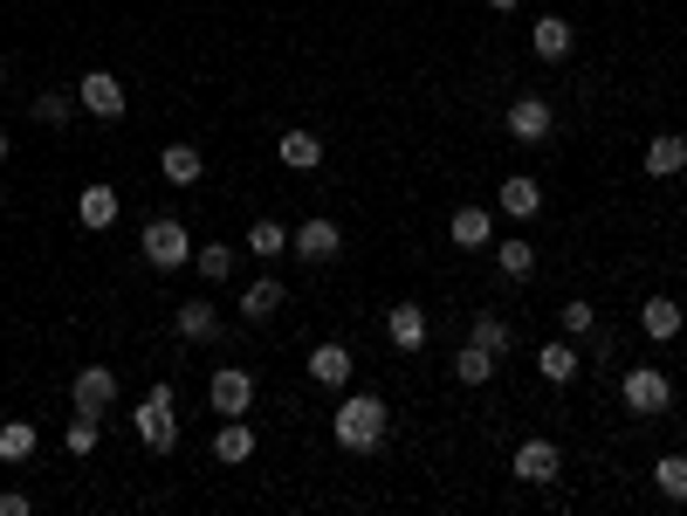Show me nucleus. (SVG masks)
I'll use <instances>...</instances> for the list:
<instances>
[{
	"instance_id": "f257e3e1",
	"label": "nucleus",
	"mask_w": 687,
	"mask_h": 516,
	"mask_svg": "<svg viewBox=\"0 0 687 516\" xmlns=\"http://www.w3.org/2000/svg\"><path fill=\"white\" fill-rule=\"evenodd\" d=\"M385 427H392V407L379 400V392H344V407L331 413V434H337L344 455H379Z\"/></svg>"
},
{
	"instance_id": "f03ea898",
	"label": "nucleus",
	"mask_w": 687,
	"mask_h": 516,
	"mask_svg": "<svg viewBox=\"0 0 687 516\" xmlns=\"http://www.w3.org/2000/svg\"><path fill=\"white\" fill-rule=\"evenodd\" d=\"M138 441H145L151 455H173V448H179V400H173L166 379H158V386L145 392V407H138Z\"/></svg>"
},
{
	"instance_id": "7ed1b4c3",
	"label": "nucleus",
	"mask_w": 687,
	"mask_h": 516,
	"mask_svg": "<svg viewBox=\"0 0 687 516\" xmlns=\"http://www.w3.org/2000/svg\"><path fill=\"white\" fill-rule=\"evenodd\" d=\"M619 400H626V413L654 420V413H667V407H674V379H667L660 366H632V372L619 379Z\"/></svg>"
},
{
	"instance_id": "20e7f679",
	"label": "nucleus",
	"mask_w": 687,
	"mask_h": 516,
	"mask_svg": "<svg viewBox=\"0 0 687 516\" xmlns=\"http://www.w3.org/2000/svg\"><path fill=\"white\" fill-rule=\"evenodd\" d=\"M138 249H145V262H151V269H186V262H193V234H186L173 214H158V221H145Z\"/></svg>"
},
{
	"instance_id": "39448f33",
	"label": "nucleus",
	"mask_w": 687,
	"mask_h": 516,
	"mask_svg": "<svg viewBox=\"0 0 687 516\" xmlns=\"http://www.w3.org/2000/svg\"><path fill=\"white\" fill-rule=\"evenodd\" d=\"M207 407H214L220 420H248V407H255V372L220 366V372L207 379Z\"/></svg>"
},
{
	"instance_id": "423d86ee",
	"label": "nucleus",
	"mask_w": 687,
	"mask_h": 516,
	"mask_svg": "<svg viewBox=\"0 0 687 516\" xmlns=\"http://www.w3.org/2000/svg\"><path fill=\"white\" fill-rule=\"evenodd\" d=\"M289 255H303V262H316V269L337 262V255H344V227H337L331 214H310V221L289 234Z\"/></svg>"
},
{
	"instance_id": "0eeeda50",
	"label": "nucleus",
	"mask_w": 687,
	"mask_h": 516,
	"mask_svg": "<svg viewBox=\"0 0 687 516\" xmlns=\"http://www.w3.org/2000/svg\"><path fill=\"white\" fill-rule=\"evenodd\" d=\"M69 407L104 420V413L117 407V372H110V366H84V372H76V386H69Z\"/></svg>"
},
{
	"instance_id": "6e6552de",
	"label": "nucleus",
	"mask_w": 687,
	"mask_h": 516,
	"mask_svg": "<svg viewBox=\"0 0 687 516\" xmlns=\"http://www.w3.org/2000/svg\"><path fill=\"white\" fill-rule=\"evenodd\" d=\"M76 104H84L90 117H125V76H110V69H90L84 84H76Z\"/></svg>"
},
{
	"instance_id": "1a4fd4ad",
	"label": "nucleus",
	"mask_w": 687,
	"mask_h": 516,
	"mask_svg": "<svg viewBox=\"0 0 687 516\" xmlns=\"http://www.w3.org/2000/svg\"><path fill=\"white\" fill-rule=\"evenodd\" d=\"M550 132H557L550 97H516V104H509V138H516V145H543Z\"/></svg>"
},
{
	"instance_id": "9d476101",
	"label": "nucleus",
	"mask_w": 687,
	"mask_h": 516,
	"mask_svg": "<svg viewBox=\"0 0 687 516\" xmlns=\"http://www.w3.org/2000/svg\"><path fill=\"white\" fill-rule=\"evenodd\" d=\"M687 173V132H654L646 138V179H680Z\"/></svg>"
},
{
	"instance_id": "9b49d317",
	"label": "nucleus",
	"mask_w": 687,
	"mask_h": 516,
	"mask_svg": "<svg viewBox=\"0 0 687 516\" xmlns=\"http://www.w3.org/2000/svg\"><path fill=\"white\" fill-rule=\"evenodd\" d=\"M173 331H179V344H214L220 338V310L207 296H186L179 317H173Z\"/></svg>"
},
{
	"instance_id": "f8f14e48",
	"label": "nucleus",
	"mask_w": 687,
	"mask_h": 516,
	"mask_svg": "<svg viewBox=\"0 0 687 516\" xmlns=\"http://www.w3.org/2000/svg\"><path fill=\"white\" fill-rule=\"evenodd\" d=\"M509 468L522 475V483H550V475L563 468V455H557V441H543V434H530L516 455H509Z\"/></svg>"
},
{
	"instance_id": "ddd939ff",
	"label": "nucleus",
	"mask_w": 687,
	"mask_h": 516,
	"mask_svg": "<svg viewBox=\"0 0 687 516\" xmlns=\"http://www.w3.org/2000/svg\"><path fill=\"white\" fill-rule=\"evenodd\" d=\"M530 49H537V62H563V56L578 49V28L563 21V14H543V21L530 28Z\"/></svg>"
},
{
	"instance_id": "4468645a",
	"label": "nucleus",
	"mask_w": 687,
	"mask_h": 516,
	"mask_svg": "<svg viewBox=\"0 0 687 516\" xmlns=\"http://www.w3.org/2000/svg\"><path fill=\"white\" fill-rule=\"evenodd\" d=\"M495 201H502V214H509V221H537V214H543V186H537L530 173H509Z\"/></svg>"
},
{
	"instance_id": "2eb2a0df",
	"label": "nucleus",
	"mask_w": 687,
	"mask_h": 516,
	"mask_svg": "<svg viewBox=\"0 0 687 516\" xmlns=\"http://www.w3.org/2000/svg\"><path fill=\"white\" fill-rule=\"evenodd\" d=\"M680 324H687V310L674 303V296H646L639 303V331L654 338V344H667V338H680Z\"/></svg>"
},
{
	"instance_id": "dca6fc26",
	"label": "nucleus",
	"mask_w": 687,
	"mask_h": 516,
	"mask_svg": "<svg viewBox=\"0 0 687 516\" xmlns=\"http://www.w3.org/2000/svg\"><path fill=\"white\" fill-rule=\"evenodd\" d=\"M537 372H543L550 386H571V379L585 372V351H578L571 338H557V344H543V351H537Z\"/></svg>"
},
{
	"instance_id": "f3484780",
	"label": "nucleus",
	"mask_w": 687,
	"mask_h": 516,
	"mask_svg": "<svg viewBox=\"0 0 687 516\" xmlns=\"http://www.w3.org/2000/svg\"><path fill=\"white\" fill-rule=\"evenodd\" d=\"M385 338H392V351H420V344H426V310H420V303H392Z\"/></svg>"
},
{
	"instance_id": "a211bd4d",
	"label": "nucleus",
	"mask_w": 687,
	"mask_h": 516,
	"mask_svg": "<svg viewBox=\"0 0 687 516\" xmlns=\"http://www.w3.org/2000/svg\"><path fill=\"white\" fill-rule=\"evenodd\" d=\"M495 242V214L489 207H454V249L474 255V249H489Z\"/></svg>"
},
{
	"instance_id": "6ab92c4d",
	"label": "nucleus",
	"mask_w": 687,
	"mask_h": 516,
	"mask_svg": "<svg viewBox=\"0 0 687 516\" xmlns=\"http://www.w3.org/2000/svg\"><path fill=\"white\" fill-rule=\"evenodd\" d=\"M275 158H282L289 173H316V166H323V138H316V132H282V138H275Z\"/></svg>"
},
{
	"instance_id": "aec40b11",
	"label": "nucleus",
	"mask_w": 687,
	"mask_h": 516,
	"mask_svg": "<svg viewBox=\"0 0 687 516\" xmlns=\"http://www.w3.org/2000/svg\"><path fill=\"white\" fill-rule=\"evenodd\" d=\"M158 173H166L173 186H193L199 173H207V158H199V145H186V138H179V145L158 152Z\"/></svg>"
},
{
	"instance_id": "412c9836",
	"label": "nucleus",
	"mask_w": 687,
	"mask_h": 516,
	"mask_svg": "<svg viewBox=\"0 0 687 516\" xmlns=\"http://www.w3.org/2000/svg\"><path fill=\"white\" fill-rule=\"evenodd\" d=\"M214 461H255V427L248 420H220V434H214Z\"/></svg>"
},
{
	"instance_id": "4be33fe9",
	"label": "nucleus",
	"mask_w": 687,
	"mask_h": 516,
	"mask_svg": "<svg viewBox=\"0 0 687 516\" xmlns=\"http://www.w3.org/2000/svg\"><path fill=\"white\" fill-rule=\"evenodd\" d=\"M310 379L344 392V379H351V351H344V344H316V351H310Z\"/></svg>"
},
{
	"instance_id": "5701e85b",
	"label": "nucleus",
	"mask_w": 687,
	"mask_h": 516,
	"mask_svg": "<svg viewBox=\"0 0 687 516\" xmlns=\"http://www.w3.org/2000/svg\"><path fill=\"white\" fill-rule=\"evenodd\" d=\"M282 296H289V290H282L275 275H255V283L241 290V317H255V324H262V317H275V310H282Z\"/></svg>"
},
{
	"instance_id": "b1692460",
	"label": "nucleus",
	"mask_w": 687,
	"mask_h": 516,
	"mask_svg": "<svg viewBox=\"0 0 687 516\" xmlns=\"http://www.w3.org/2000/svg\"><path fill=\"white\" fill-rule=\"evenodd\" d=\"M76 221H84L90 234L117 221V186H84V201H76Z\"/></svg>"
},
{
	"instance_id": "393cba45",
	"label": "nucleus",
	"mask_w": 687,
	"mask_h": 516,
	"mask_svg": "<svg viewBox=\"0 0 687 516\" xmlns=\"http://www.w3.org/2000/svg\"><path fill=\"white\" fill-rule=\"evenodd\" d=\"M454 379H461V386H489V379H495V351H481V344L468 338V344L454 351Z\"/></svg>"
},
{
	"instance_id": "a878e982",
	"label": "nucleus",
	"mask_w": 687,
	"mask_h": 516,
	"mask_svg": "<svg viewBox=\"0 0 687 516\" xmlns=\"http://www.w3.org/2000/svg\"><path fill=\"white\" fill-rule=\"evenodd\" d=\"M495 269H502V283H530V275H537V249L530 242H495Z\"/></svg>"
},
{
	"instance_id": "bb28decb",
	"label": "nucleus",
	"mask_w": 687,
	"mask_h": 516,
	"mask_svg": "<svg viewBox=\"0 0 687 516\" xmlns=\"http://www.w3.org/2000/svg\"><path fill=\"white\" fill-rule=\"evenodd\" d=\"M468 338H474L481 351H495V359H502V351H516V331H509V317H495V310H481Z\"/></svg>"
},
{
	"instance_id": "cd10ccee",
	"label": "nucleus",
	"mask_w": 687,
	"mask_h": 516,
	"mask_svg": "<svg viewBox=\"0 0 687 516\" xmlns=\"http://www.w3.org/2000/svg\"><path fill=\"white\" fill-rule=\"evenodd\" d=\"M248 249H255L262 262H282V255H289V227H282V221H255V227H248Z\"/></svg>"
},
{
	"instance_id": "c85d7f7f",
	"label": "nucleus",
	"mask_w": 687,
	"mask_h": 516,
	"mask_svg": "<svg viewBox=\"0 0 687 516\" xmlns=\"http://www.w3.org/2000/svg\"><path fill=\"white\" fill-rule=\"evenodd\" d=\"M35 441H42V434H35V420H8V427H0V461H28Z\"/></svg>"
},
{
	"instance_id": "c756f323",
	"label": "nucleus",
	"mask_w": 687,
	"mask_h": 516,
	"mask_svg": "<svg viewBox=\"0 0 687 516\" xmlns=\"http://www.w3.org/2000/svg\"><path fill=\"white\" fill-rule=\"evenodd\" d=\"M654 489L674 496V503H687V455H660L654 461Z\"/></svg>"
},
{
	"instance_id": "7c9ffc66",
	"label": "nucleus",
	"mask_w": 687,
	"mask_h": 516,
	"mask_svg": "<svg viewBox=\"0 0 687 516\" xmlns=\"http://www.w3.org/2000/svg\"><path fill=\"white\" fill-rule=\"evenodd\" d=\"M193 269L207 275V283H227V275H234V249H227V242H207V249H193Z\"/></svg>"
},
{
	"instance_id": "2f4dec72",
	"label": "nucleus",
	"mask_w": 687,
	"mask_h": 516,
	"mask_svg": "<svg viewBox=\"0 0 687 516\" xmlns=\"http://www.w3.org/2000/svg\"><path fill=\"white\" fill-rule=\"evenodd\" d=\"M598 331V310L585 296H563V338H591Z\"/></svg>"
},
{
	"instance_id": "473e14b6",
	"label": "nucleus",
	"mask_w": 687,
	"mask_h": 516,
	"mask_svg": "<svg viewBox=\"0 0 687 516\" xmlns=\"http://www.w3.org/2000/svg\"><path fill=\"white\" fill-rule=\"evenodd\" d=\"M62 441H69V455H97V413H76Z\"/></svg>"
},
{
	"instance_id": "72a5a7b5",
	"label": "nucleus",
	"mask_w": 687,
	"mask_h": 516,
	"mask_svg": "<svg viewBox=\"0 0 687 516\" xmlns=\"http://www.w3.org/2000/svg\"><path fill=\"white\" fill-rule=\"evenodd\" d=\"M35 117H42V125H62V117H69V97H35Z\"/></svg>"
},
{
	"instance_id": "f704fd0d",
	"label": "nucleus",
	"mask_w": 687,
	"mask_h": 516,
	"mask_svg": "<svg viewBox=\"0 0 687 516\" xmlns=\"http://www.w3.org/2000/svg\"><path fill=\"white\" fill-rule=\"evenodd\" d=\"M0 516H28V496L21 489H0Z\"/></svg>"
},
{
	"instance_id": "c9c22d12",
	"label": "nucleus",
	"mask_w": 687,
	"mask_h": 516,
	"mask_svg": "<svg viewBox=\"0 0 687 516\" xmlns=\"http://www.w3.org/2000/svg\"><path fill=\"white\" fill-rule=\"evenodd\" d=\"M8 152H14V145H8V132H0V166H8Z\"/></svg>"
},
{
	"instance_id": "e433bc0d",
	"label": "nucleus",
	"mask_w": 687,
	"mask_h": 516,
	"mask_svg": "<svg viewBox=\"0 0 687 516\" xmlns=\"http://www.w3.org/2000/svg\"><path fill=\"white\" fill-rule=\"evenodd\" d=\"M489 8H502V14H509V8H516V0H489Z\"/></svg>"
},
{
	"instance_id": "4c0bfd02",
	"label": "nucleus",
	"mask_w": 687,
	"mask_h": 516,
	"mask_svg": "<svg viewBox=\"0 0 687 516\" xmlns=\"http://www.w3.org/2000/svg\"><path fill=\"white\" fill-rule=\"evenodd\" d=\"M0 84H8V56H0Z\"/></svg>"
}]
</instances>
